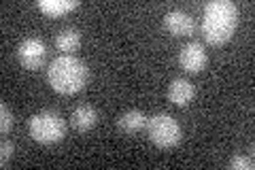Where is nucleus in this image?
Returning a JSON list of instances; mask_svg holds the SVG:
<instances>
[{
    "mask_svg": "<svg viewBox=\"0 0 255 170\" xmlns=\"http://www.w3.org/2000/svg\"><path fill=\"white\" fill-rule=\"evenodd\" d=\"M145 126H147L145 113H140V111H136V109L124 113V115H119V119H117V128H119V130H122L124 134H136V132H140Z\"/></svg>",
    "mask_w": 255,
    "mask_h": 170,
    "instance_id": "nucleus-10",
    "label": "nucleus"
},
{
    "mask_svg": "<svg viewBox=\"0 0 255 170\" xmlns=\"http://www.w3.org/2000/svg\"><path fill=\"white\" fill-rule=\"evenodd\" d=\"M70 121H73L75 130H79V132H90L92 128L98 124V113H96V109L83 104V107H77V109L73 111V115H70Z\"/></svg>",
    "mask_w": 255,
    "mask_h": 170,
    "instance_id": "nucleus-9",
    "label": "nucleus"
},
{
    "mask_svg": "<svg viewBox=\"0 0 255 170\" xmlns=\"http://www.w3.org/2000/svg\"><path fill=\"white\" fill-rule=\"evenodd\" d=\"M0 130H2L4 134L6 132H11V128H13V113L9 111V107L6 104H0Z\"/></svg>",
    "mask_w": 255,
    "mask_h": 170,
    "instance_id": "nucleus-13",
    "label": "nucleus"
},
{
    "mask_svg": "<svg viewBox=\"0 0 255 170\" xmlns=\"http://www.w3.org/2000/svg\"><path fill=\"white\" fill-rule=\"evenodd\" d=\"M55 45H58L60 51H75L81 45V32L77 28H64L55 36Z\"/></svg>",
    "mask_w": 255,
    "mask_h": 170,
    "instance_id": "nucleus-11",
    "label": "nucleus"
},
{
    "mask_svg": "<svg viewBox=\"0 0 255 170\" xmlns=\"http://www.w3.org/2000/svg\"><path fill=\"white\" fill-rule=\"evenodd\" d=\"M49 85L60 94H77L87 83V66L75 55H60L47 68Z\"/></svg>",
    "mask_w": 255,
    "mask_h": 170,
    "instance_id": "nucleus-2",
    "label": "nucleus"
},
{
    "mask_svg": "<svg viewBox=\"0 0 255 170\" xmlns=\"http://www.w3.org/2000/svg\"><path fill=\"white\" fill-rule=\"evenodd\" d=\"M17 58H19L23 68L36 70L45 64L47 47L41 38H26V40H21L19 47H17Z\"/></svg>",
    "mask_w": 255,
    "mask_h": 170,
    "instance_id": "nucleus-5",
    "label": "nucleus"
},
{
    "mask_svg": "<svg viewBox=\"0 0 255 170\" xmlns=\"http://www.w3.org/2000/svg\"><path fill=\"white\" fill-rule=\"evenodd\" d=\"M164 26L174 36H189L194 32V21L183 11H168L164 17Z\"/></svg>",
    "mask_w": 255,
    "mask_h": 170,
    "instance_id": "nucleus-7",
    "label": "nucleus"
},
{
    "mask_svg": "<svg viewBox=\"0 0 255 170\" xmlns=\"http://www.w3.org/2000/svg\"><path fill=\"white\" fill-rule=\"evenodd\" d=\"M238 23V9L230 0H213L204 6V19H202V32L206 43L211 45H223L234 36Z\"/></svg>",
    "mask_w": 255,
    "mask_h": 170,
    "instance_id": "nucleus-1",
    "label": "nucleus"
},
{
    "mask_svg": "<svg viewBox=\"0 0 255 170\" xmlns=\"http://www.w3.org/2000/svg\"><path fill=\"white\" fill-rule=\"evenodd\" d=\"M147 134L151 143L162 149H170L181 143V126L177 124V119L166 113H155L147 117Z\"/></svg>",
    "mask_w": 255,
    "mask_h": 170,
    "instance_id": "nucleus-4",
    "label": "nucleus"
},
{
    "mask_svg": "<svg viewBox=\"0 0 255 170\" xmlns=\"http://www.w3.org/2000/svg\"><path fill=\"white\" fill-rule=\"evenodd\" d=\"M253 160L251 158H247V156H236V158H232L230 160V168H245V170H253Z\"/></svg>",
    "mask_w": 255,
    "mask_h": 170,
    "instance_id": "nucleus-15",
    "label": "nucleus"
},
{
    "mask_svg": "<svg viewBox=\"0 0 255 170\" xmlns=\"http://www.w3.org/2000/svg\"><path fill=\"white\" fill-rule=\"evenodd\" d=\"M13 151H15V145L11 141H2V145H0V164L2 166L9 164V160L13 158Z\"/></svg>",
    "mask_w": 255,
    "mask_h": 170,
    "instance_id": "nucleus-14",
    "label": "nucleus"
},
{
    "mask_svg": "<svg viewBox=\"0 0 255 170\" xmlns=\"http://www.w3.org/2000/svg\"><path fill=\"white\" fill-rule=\"evenodd\" d=\"M179 62L185 72H191V75L200 72L206 66V51H204L202 43L191 40V43L183 45V49L179 51Z\"/></svg>",
    "mask_w": 255,
    "mask_h": 170,
    "instance_id": "nucleus-6",
    "label": "nucleus"
},
{
    "mask_svg": "<svg viewBox=\"0 0 255 170\" xmlns=\"http://www.w3.org/2000/svg\"><path fill=\"white\" fill-rule=\"evenodd\" d=\"M30 136L36 143L51 145L64 139L66 134V121L55 111H41L30 117Z\"/></svg>",
    "mask_w": 255,
    "mask_h": 170,
    "instance_id": "nucleus-3",
    "label": "nucleus"
},
{
    "mask_svg": "<svg viewBox=\"0 0 255 170\" xmlns=\"http://www.w3.org/2000/svg\"><path fill=\"white\" fill-rule=\"evenodd\" d=\"M194 94H196V90L187 79H174L168 87V98L172 104H177V107H187L191 98H194Z\"/></svg>",
    "mask_w": 255,
    "mask_h": 170,
    "instance_id": "nucleus-8",
    "label": "nucleus"
},
{
    "mask_svg": "<svg viewBox=\"0 0 255 170\" xmlns=\"http://www.w3.org/2000/svg\"><path fill=\"white\" fill-rule=\"evenodd\" d=\"M75 6H79L77 0H41L38 2V9L47 13L49 17H58V15L75 9Z\"/></svg>",
    "mask_w": 255,
    "mask_h": 170,
    "instance_id": "nucleus-12",
    "label": "nucleus"
}]
</instances>
